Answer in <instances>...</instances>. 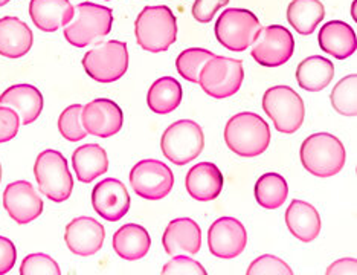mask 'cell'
<instances>
[{
	"label": "cell",
	"instance_id": "28",
	"mask_svg": "<svg viewBox=\"0 0 357 275\" xmlns=\"http://www.w3.org/2000/svg\"><path fill=\"white\" fill-rule=\"evenodd\" d=\"M182 86L173 77H162L154 82L147 94L149 109L158 115H168L182 103Z\"/></svg>",
	"mask_w": 357,
	"mask_h": 275
},
{
	"label": "cell",
	"instance_id": "2",
	"mask_svg": "<svg viewBox=\"0 0 357 275\" xmlns=\"http://www.w3.org/2000/svg\"><path fill=\"white\" fill-rule=\"evenodd\" d=\"M135 37L144 51L158 54L169 50L177 38V20L172 8L145 6L136 19Z\"/></svg>",
	"mask_w": 357,
	"mask_h": 275
},
{
	"label": "cell",
	"instance_id": "20",
	"mask_svg": "<svg viewBox=\"0 0 357 275\" xmlns=\"http://www.w3.org/2000/svg\"><path fill=\"white\" fill-rule=\"evenodd\" d=\"M0 106H8L17 112L20 123L29 126L36 123L43 110V95L36 86L14 84L0 95Z\"/></svg>",
	"mask_w": 357,
	"mask_h": 275
},
{
	"label": "cell",
	"instance_id": "9",
	"mask_svg": "<svg viewBox=\"0 0 357 275\" xmlns=\"http://www.w3.org/2000/svg\"><path fill=\"white\" fill-rule=\"evenodd\" d=\"M261 28L252 11L229 8L220 14L215 23V37L225 50L243 52L254 45Z\"/></svg>",
	"mask_w": 357,
	"mask_h": 275
},
{
	"label": "cell",
	"instance_id": "42",
	"mask_svg": "<svg viewBox=\"0 0 357 275\" xmlns=\"http://www.w3.org/2000/svg\"><path fill=\"white\" fill-rule=\"evenodd\" d=\"M0 182H2V165H0Z\"/></svg>",
	"mask_w": 357,
	"mask_h": 275
},
{
	"label": "cell",
	"instance_id": "3",
	"mask_svg": "<svg viewBox=\"0 0 357 275\" xmlns=\"http://www.w3.org/2000/svg\"><path fill=\"white\" fill-rule=\"evenodd\" d=\"M299 156H301L304 168L310 174L331 177L342 172L347 161V151L339 138L322 132L305 138Z\"/></svg>",
	"mask_w": 357,
	"mask_h": 275
},
{
	"label": "cell",
	"instance_id": "16",
	"mask_svg": "<svg viewBox=\"0 0 357 275\" xmlns=\"http://www.w3.org/2000/svg\"><path fill=\"white\" fill-rule=\"evenodd\" d=\"M130 204L132 202H130V194L126 185L118 179L107 177L93 187L92 205L104 221H121L128 213Z\"/></svg>",
	"mask_w": 357,
	"mask_h": 275
},
{
	"label": "cell",
	"instance_id": "18",
	"mask_svg": "<svg viewBox=\"0 0 357 275\" xmlns=\"http://www.w3.org/2000/svg\"><path fill=\"white\" fill-rule=\"evenodd\" d=\"M165 253L173 257L177 254L196 255L202 246V230L190 217L174 219L167 225L162 236Z\"/></svg>",
	"mask_w": 357,
	"mask_h": 275
},
{
	"label": "cell",
	"instance_id": "11",
	"mask_svg": "<svg viewBox=\"0 0 357 275\" xmlns=\"http://www.w3.org/2000/svg\"><path fill=\"white\" fill-rule=\"evenodd\" d=\"M130 185L139 198L160 200L172 193L174 174L162 161L142 159L130 172Z\"/></svg>",
	"mask_w": 357,
	"mask_h": 275
},
{
	"label": "cell",
	"instance_id": "34",
	"mask_svg": "<svg viewBox=\"0 0 357 275\" xmlns=\"http://www.w3.org/2000/svg\"><path fill=\"white\" fill-rule=\"evenodd\" d=\"M20 275H61V269L51 255L37 253L23 258Z\"/></svg>",
	"mask_w": 357,
	"mask_h": 275
},
{
	"label": "cell",
	"instance_id": "31",
	"mask_svg": "<svg viewBox=\"0 0 357 275\" xmlns=\"http://www.w3.org/2000/svg\"><path fill=\"white\" fill-rule=\"evenodd\" d=\"M331 106L340 115H357V75H348L333 87L330 95Z\"/></svg>",
	"mask_w": 357,
	"mask_h": 275
},
{
	"label": "cell",
	"instance_id": "19",
	"mask_svg": "<svg viewBox=\"0 0 357 275\" xmlns=\"http://www.w3.org/2000/svg\"><path fill=\"white\" fill-rule=\"evenodd\" d=\"M185 187L190 196L199 202L215 200L223 190V174L213 163H199L186 173Z\"/></svg>",
	"mask_w": 357,
	"mask_h": 275
},
{
	"label": "cell",
	"instance_id": "26",
	"mask_svg": "<svg viewBox=\"0 0 357 275\" xmlns=\"http://www.w3.org/2000/svg\"><path fill=\"white\" fill-rule=\"evenodd\" d=\"M150 248V234L141 225L127 223L113 234V249L124 260H141L149 254Z\"/></svg>",
	"mask_w": 357,
	"mask_h": 275
},
{
	"label": "cell",
	"instance_id": "32",
	"mask_svg": "<svg viewBox=\"0 0 357 275\" xmlns=\"http://www.w3.org/2000/svg\"><path fill=\"white\" fill-rule=\"evenodd\" d=\"M215 54L202 47H190L178 54L176 60V69L183 80L194 84H199V75L205 63L213 59Z\"/></svg>",
	"mask_w": 357,
	"mask_h": 275
},
{
	"label": "cell",
	"instance_id": "5",
	"mask_svg": "<svg viewBox=\"0 0 357 275\" xmlns=\"http://www.w3.org/2000/svg\"><path fill=\"white\" fill-rule=\"evenodd\" d=\"M34 176L38 191L55 204L66 202L74 191V177L69 172L68 161L63 153L45 150L34 164Z\"/></svg>",
	"mask_w": 357,
	"mask_h": 275
},
{
	"label": "cell",
	"instance_id": "37",
	"mask_svg": "<svg viewBox=\"0 0 357 275\" xmlns=\"http://www.w3.org/2000/svg\"><path fill=\"white\" fill-rule=\"evenodd\" d=\"M20 124L17 112L8 106H0V144L13 141L19 133Z\"/></svg>",
	"mask_w": 357,
	"mask_h": 275
},
{
	"label": "cell",
	"instance_id": "14",
	"mask_svg": "<svg viewBox=\"0 0 357 275\" xmlns=\"http://www.w3.org/2000/svg\"><path fill=\"white\" fill-rule=\"evenodd\" d=\"M87 135L98 138H110L121 132L124 126V113L115 101L107 98H96L83 106L81 112Z\"/></svg>",
	"mask_w": 357,
	"mask_h": 275
},
{
	"label": "cell",
	"instance_id": "12",
	"mask_svg": "<svg viewBox=\"0 0 357 275\" xmlns=\"http://www.w3.org/2000/svg\"><path fill=\"white\" fill-rule=\"evenodd\" d=\"M295 52V38L291 32L281 25L261 28L252 45L250 55L266 68H278L287 63Z\"/></svg>",
	"mask_w": 357,
	"mask_h": 275
},
{
	"label": "cell",
	"instance_id": "33",
	"mask_svg": "<svg viewBox=\"0 0 357 275\" xmlns=\"http://www.w3.org/2000/svg\"><path fill=\"white\" fill-rule=\"evenodd\" d=\"M81 112H83L81 104H72V106L61 112L59 118V131L64 140L70 142H78L83 141L87 136L83 123H81Z\"/></svg>",
	"mask_w": 357,
	"mask_h": 275
},
{
	"label": "cell",
	"instance_id": "21",
	"mask_svg": "<svg viewBox=\"0 0 357 275\" xmlns=\"http://www.w3.org/2000/svg\"><path fill=\"white\" fill-rule=\"evenodd\" d=\"M29 15L40 31L55 32L74 19L75 8L69 0H31Z\"/></svg>",
	"mask_w": 357,
	"mask_h": 275
},
{
	"label": "cell",
	"instance_id": "4",
	"mask_svg": "<svg viewBox=\"0 0 357 275\" xmlns=\"http://www.w3.org/2000/svg\"><path fill=\"white\" fill-rule=\"evenodd\" d=\"M113 11L107 6L83 2L75 6V15L64 27V37L75 47L91 46L110 34Z\"/></svg>",
	"mask_w": 357,
	"mask_h": 275
},
{
	"label": "cell",
	"instance_id": "41",
	"mask_svg": "<svg viewBox=\"0 0 357 275\" xmlns=\"http://www.w3.org/2000/svg\"><path fill=\"white\" fill-rule=\"evenodd\" d=\"M10 2H11V0H0V6H5V5H8Z\"/></svg>",
	"mask_w": 357,
	"mask_h": 275
},
{
	"label": "cell",
	"instance_id": "13",
	"mask_svg": "<svg viewBox=\"0 0 357 275\" xmlns=\"http://www.w3.org/2000/svg\"><path fill=\"white\" fill-rule=\"evenodd\" d=\"M248 245L245 225L234 217H220L208 231V248L211 254L218 258L238 257Z\"/></svg>",
	"mask_w": 357,
	"mask_h": 275
},
{
	"label": "cell",
	"instance_id": "22",
	"mask_svg": "<svg viewBox=\"0 0 357 275\" xmlns=\"http://www.w3.org/2000/svg\"><path fill=\"white\" fill-rule=\"evenodd\" d=\"M34 43L31 28L25 22L13 15L0 19V55L5 59H22Z\"/></svg>",
	"mask_w": 357,
	"mask_h": 275
},
{
	"label": "cell",
	"instance_id": "10",
	"mask_svg": "<svg viewBox=\"0 0 357 275\" xmlns=\"http://www.w3.org/2000/svg\"><path fill=\"white\" fill-rule=\"evenodd\" d=\"M245 80L241 60L214 55L205 63L199 75V84L211 98L225 100L235 95Z\"/></svg>",
	"mask_w": 357,
	"mask_h": 275
},
{
	"label": "cell",
	"instance_id": "7",
	"mask_svg": "<svg viewBox=\"0 0 357 275\" xmlns=\"http://www.w3.org/2000/svg\"><path fill=\"white\" fill-rule=\"evenodd\" d=\"M263 110L278 132L291 135L301 128L305 106L301 96L289 86H273L263 95Z\"/></svg>",
	"mask_w": 357,
	"mask_h": 275
},
{
	"label": "cell",
	"instance_id": "1",
	"mask_svg": "<svg viewBox=\"0 0 357 275\" xmlns=\"http://www.w3.org/2000/svg\"><path fill=\"white\" fill-rule=\"evenodd\" d=\"M225 142L241 158L263 155L271 144L269 124L254 112L237 113L225 127Z\"/></svg>",
	"mask_w": 357,
	"mask_h": 275
},
{
	"label": "cell",
	"instance_id": "36",
	"mask_svg": "<svg viewBox=\"0 0 357 275\" xmlns=\"http://www.w3.org/2000/svg\"><path fill=\"white\" fill-rule=\"evenodd\" d=\"M162 275H206V269L199 262L183 254L173 255L160 271Z\"/></svg>",
	"mask_w": 357,
	"mask_h": 275
},
{
	"label": "cell",
	"instance_id": "30",
	"mask_svg": "<svg viewBox=\"0 0 357 275\" xmlns=\"http://www.w3.org/2000/svg\"><path fill=\"white\" fill-rule=\"evenodd\" d=\"M289 196V185L278 173H266L255 184V199L266 209H277Z\"/></svg>",
	"mask_w": 357,
	"mask_h": 275
},
{
	"label": "cell",
	"instance_id": "40",
	"mask_svg": "<svg viewBox=\"0 0 357 275\" xmlns=\"http://www.w3.org/2000/svg\"><path fill=\"white\" fill-rule=\"evenodd\" d=\"M356 268H357L356 258H342V260H337L333 265H330L326 274L327 275H340V274L356 275V272H357Z\"/></svg>",
	"mask_w": 357,
	"mask_h": 275
},
{
	"label": "cell",
	"instance_id": "23",
	"mask_svg": "<svg viewBox=\"0 0 357 275\" xmlns=\"http://www.w3.org/2000/svg\"><path fill=\"white\" fill-rule=\"evenodd\" d=\"M318 42L324 52L330 54L337 60L348 59L357 50V37L354 29L340 20H331L326 23L319 31Z\"/></svg>",
	"mask_w": 357,
	"mask_h": 275
},
{
	"label": "cell",
	"instance_id": "27",
	"mask_svg": "<svg viewBox=\"0 0 357 275\" xmlns=\"http://www.w3.org/2000/svg\"><path fill=\"white\" fill-rule=\"evenodd\" d=\"M335 77V64L326 57L313 55L299 63L296 69V82L299 87L308 92L324 91Z\"/></svg>",
	"mask_w": 357,
	"mask_h": 275
},
{
	"label": "cell",
	"instance_id": "17",
	"mask_svg": "<svg viewBox=\"0 0 357 275\" xmlns=\"http://www.w3.org/2000/svg\"><path fill=\"white\" fill-rule=\"evenodd\" d=\"M105 230L93 217L81 216L68 223L64 241L72 254L78 257L95 255L104 245Z\"/></svg>",
	"mask_w": 357,
	"mask_h": 275
},
{
	"label": "cell",
	"instance_id": "29",
	"mask_svg": "<svg viewBox=\"0 0 357 275\" xmlns=\"http://www.w3.org/2000/svg\"><path fill=\"white\" fill-rule=\"evenodd\" d=\"M326 17L321 0H291L287 8V20L301 36H310Z\"/></svg>",
	"mask_w": 357,
	"mask_h": 275
},
{
	"label": "cell",
	"instance_id": "24",
	"mask_svg": "<svg viewBox=\"0 0 357 275\" xmlns=\"http://www.w3.org/2000/svg\"><path fill=\"white\" fill-rule=\"evenodd\" d=\"M286 223L289 231L304 244H310L318 237L322 226L318 209L298 199L290 202L286 211Z\"/></svg>",
	"mask_w": 357,
	"mask_h": 275
},
{
	"label": "cell",
	"instance_id": "8",
	"mask_svg": "<svg viewBox=\"0 0 357 275\" xmlns=\"http://www.w3.org/2000/svg\"><path fill=\"white\" fill-rule=\"evenodd\" d=\"M205 147L202 127L191 119H178L160 138V150L176 165H186L197 159Z\"/></svg>",
	"mask_w": 357,
	"mask_h": 275
},
{
	"label": "cell",
	"instance_id": "15",
	"mask_svg": "<svg viewBox=\"0 0 357 275\" xmlns=\"http://www.w3.org/2000/svg\"><path fill=\"white\" fill-rule=\"evenodd\" d=\"M3 208L15 223L26 225L43 213V200L31 182L15 181L3 191Z\"/></svg>",
	"mask_w": 357,
	"mask_h": 275
},
{
	"label": "cell",
	"instance_id": "38",
	"mask_svg": "<svg viewBox=\"0 0 357 275\" xmlns=\"http://www.w3.org/2000/svg\"><path fill=\"white\" fill-rule=\"evenodd\" d=\"M229 3V0H196L192 5V17L200 23H209L220 8Z\"/></svg>",
	"mask_w": 357,
	"mask_h": 275
},
{
	"label": "cell",
	"instance_id": "25",
	"mask_svg": "<svg viewBox=\"0 0 357 275\" xmlns=\"http://www.w3.org/2000/svg\"><path fill=\"white\" fill-rule=\"evenodd\" d=\"M72 167L79 182L91 184L109 172L107 153L101 145L93 142L79 145L72 153Z\"/></svg>",
	"mask_w": 357,
	"mask_h": 275
},
{
	"label": "cell",
	"instance_id": "39",
	"mask_svg": "<svg viewBox=\"0 0 357 275\" xmlns=\"http://www.w3.org/2000/svg\"><path fill=\"white\" fill-rule=\"evenodd\" d=\"M15 260H17V249L10 239L0 236V275L10 272Z\"/></svg>",
	"mask_w": 357,
	"mask_h": 275
},
{
	"label": "cell",
	"instance_id": "6",
	"mask_svg": "<svg viewBox=\"0 0 357 275\" xmlns=\"http://www.w3.org/2000/svg\"><path fill=\"white\" fill-rule=\"evenodd\" d=\"M83 68L92 80L102 84L115 83L128 69V50L126 42L109 40L89 50L83 57Z\"/></svg>",
	"mask_w": 357,
	"mask_h": 275
},
{
	"label": "cell",
	"instance_id": "35",
	"mask_svg": "<svg viewBox=\"0 0 357 275\" xmlns=\"http://www.w3.org/2000/svg\"><path fill=\"white\" fill-rule=\"evenodd\" d=\"M248 275H294L290 266L275 255H261L250 263Z\"/></svg>",
	"mask_w": 357,
	"mask_h": 275
}]
</instances>
